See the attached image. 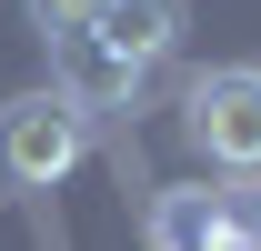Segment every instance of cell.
<instances>
[{
  "label": "cell",
  "instance_id": "1",
  "mask_svg": "<svg viewBox=\"0 0 261 251\" xmlns=\"http://www.w3.org/2000/svg\"><path fill=\"white\" fill-rule=\"evenodd\" d=\"M81 151H91V131H81V111H70L61 91L0 101V181L50 191V181H70V171H81Z\"/></svg>",
  "mask_w": 261,
  "mask_h": 251
},
{
  "label": "cell",
  "instance_id": "2",
  "mask_svg": "<svg viewBox=\"0 0 261 251\" xmlns=\"http://www.w3.org/2000/svg\"><path fill=\"white\" fill-rule=\"evenodd\" d=\"M181 131L211 171H261V70H201L181 91Z\"/></svg>",
  "mask_w": 261,
  "mask_h": 251
},
{
  "label": "cell",
  "instance_id": "3",
  "mask_svg": "<svg viewBox=\"0 0 261 251\" xmlns=\"http://www.w3.org/2000/svg\"><path fill=\"white\" fill-rule=\"evenodd\" d=\"M181 31H191V0H100V20H91V40L111 51V61H130V70L171 61Z\"/></svg>",
  "mask_w": 261,
  "mask_h": 251
},
{
  "label": "cell",
  "instance_id": "4",
  "mask_svg": "<svg viewBox=\"0 0 261 251\" xmlns=\"http://www.w3.org/2000/svg\"><path fill=\"white\" fill-rule=\"evenodd\" d=\"M50 70H61V101H70V111H130V101H141V70L111 61L91 31H61V40H50Z\"/></svg>",
  "mask_w": 261,
  "mask_h": 251
},
{
  "label": "cell",
  "instance_id": "5",
  "mask_svg": "<svg viewBox=\"0 0 261 251\" xmlns=\"http://www.w3.org/2000/svg\"><path fill=\"white\" fill-rule=\"evenodd\" d=\"M221 231H231V211H221V181L151 191V251H211Z\"/></svg>",
  "mask_w": 261,
  "mask_h": 251
},
{
  "label": "cell",
  "instance_id": "6",
  "mask_svg": "<svg viewBox=\"0 0 261 251\" xmlns=\"http://www.w3.org/2000/svg\"><path fill=\"white\" fill-rule=\"evenodd\" d=\"M100 20V0H31V31L40 40H61V31H91Z\"/></svg>",
  "mask_w": 261,
  "mask_h": 251
},
{
  "label": "cell",
  "instance_id": "7",
  "mask_svg": "<svg viewBox=\"0 0 261 251\" xmlns=\"http://www.w3.org/2000/svg\"><path fill=\"white\" fill-rule=\"evenodd\" d=\"M211 251H261V231H221V241H211Z\"/></svg>",
  "mask_w": 261,
  "mask_h": 251
}]
</instances>
